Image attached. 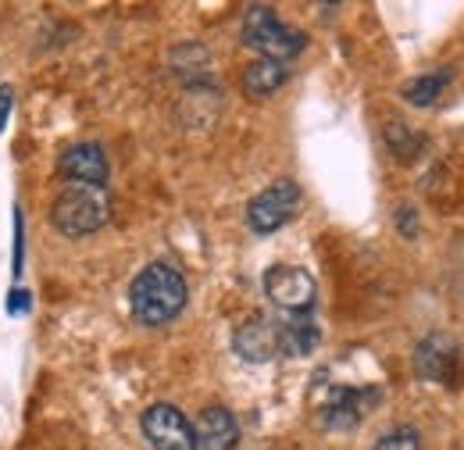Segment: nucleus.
Masks as SVG:
<instances>
[{"instance_id":"f03ea898","label":"nucleus","mask_w":464,"mask_h":450,"mask_svg":"<svg viewBox=\"0 0 464 450\" xmlns=\"http://www.w3.org/2000/svg\"><path fill=\"white\" fill-rule=\"evenodd\" d=\"M111 219V197L104 186H90V182H68L51 204V222L61 236H90L97 229H104Z\"/></svg>"},{"instance_id":"423d86ee","label":"nucleus","mask_w":464,"mask_h":450,"mask_svg":"<svg viewBox=\"0 0 464 450\" xmlns=\"http://www.w3.org/2000/svg\"><path fill=\"white\" fill-rule=\"evenodd\" d=\"M265 293L276 308H283L290 315H307L314 304V279L304 269L276 265L265 272Z\"/></svg>"},{"instance_id":"4468645a","label":"nucleus","mask_w":464,"mask_h":450,"mask_svg":"<svg viewBox=\"0 0 464 450\" xmlns=\"http://www.w3.org/2000/svg\"><path fill=\"white\" fill-rule=\"evenodd\" d=\"M447 83H450V68L429 72V75H421V79L407 83L404 101L407 104H414V108H429V104H436V101H440V93L447 90Z\"/></svg>"},{"instance_id":"9d476101","label":"nucleus","mask_w":464,"mask_h":450,"mask_svg":"<svg viewBox=\"0 0 464 450\" xmlns=\"http://www.w3.org/2000/svg\"><path fill=\"white\" fill-rule=\"evenodd\" d=\"M108 158L97 143H75L61 154V175H68L72 182H90V186H104L108 182Z\"/></svg>"},{"instance_id":"9b49d317","label":"nucleus","mask_w":464,"mask_h":450,"mask_svg":"<svg viewBox=\"0 0 464 450\" xmlns=\"http://www.w3.org/2000/svg\"><path fill=\"white\" fill-rule=\"evenodd\" d=\"M239 436L236 429V418H232L226 407H204L200 418H197V444L208 450H232Z\"/></svg>"},{"instance_id":"2eb2a0df","label":"nucleus","mask_w":464,"mask_h":450,"mask_svg":"<svg viewBox=\"0 0 464 450\" xmlns=\"http://www.w3.org/2000/svg\"><path fill=\"white\" fill-rule=\"evenodd\" d=\"M372 450H421V436H418V429L401 426V429H390L386 436H379V444Z\"/></svg>"},{"instance_id":"dca6fc26","label":"nucleus","mask_w":464,"mask_h":450,"mask_svg":"<svg viewBox=\"0 0 464 450\" xmlns=\"http://www.w3.org/2000/svg\"><path fill=\"white\" fill-rule=\"evenodd\" d=\"M11 104H14L11 86H0V132H4V125H7V112H11Z\"/></svg>"},{"instance_id":"20e7f679","label":"nucleus","mask_w":464,"mask_h":450,"mask_svg":"<svg viewBox=\"0 0 464 450\" xmlns=\"http://www.w3.org/2000/svg\"><path fill=\"white\" fill-rule=\"evenodd\" d=\"M296 208H300V186L290 182V179H279V182H272L268 190H261L250 201L246 225L254 232L268 236V232H276V229H283V225L290 222L293 215H296Z\"/></svg>"},{"instance_id":"6e6552de","label":"nucleus","mask_w":464,"mask_h":450,"mask_svg":"<svg viewBox=\"0 0 464 450\" xmlns=\"http://www.w3.org/2000/svg\"><path fill=\"white\" fill-rule=\"evenodd\" d=\"M232 343H236V354L246 357V361H254V365L272 361V357L279 354V322H272V318H265V315H250V318L236 329Z\"/></svg>"},{"instance_id":"1a4fd4ad","label":"nucleus","mask_w":464,"mask_h":450,"mask_svg":"<svg viewBox=\"0 0 464 450\" xmlns=\"http://www.w3.org/2000/svg\"><path fill=\"white\" fill-rule=\"evenodd\" d=\"M372 404H375V390L364 394L353 386H336L329 400L322 404V422H325V429H353Z\"/></svg>"},{"instance_id":"f8f14e48","label":"nucleus","mask_w":464,"mask_h":450,"mask_svg":"<svg viewBox=\"0 0 464 450\" xmlns=\"http://www.w3.org/2000/svg\"><path fill=\"white\" fill-rule=\"evenodd\" d=\"M318 343H322V333H318V326L307 315H290V318L279 322V354L307 357Z\"/></svg>"},{"instance_id":"39448f33","label":"nucleus","mask_w":464,"mask_h":450,"mask_svg":"<svg viewBox=\"0 0 464 450\" xmlns=\"http://www.w3.org/2000/svg\"><path fill=\"white\" fill-rule=\"evenodd\" d=\"M143 436L150 440L154 450H197V429L189 426V418L172 407V404H150L140 418Z\"/></svg>"},{"instance_id":"0eeeda50","label":"nucleus","mask_w":464,"mask_h":450,"mask_svg":"<svg viewBox=\"0 0 464 450\" xmlns=\"http://www.w3.org/2000/svg\"><path fill=\"white\" fill-rule=\"evenodd\" d=\"M414 368L429 383H454L458 368H461V350L450 337L432 333L414 347Z\"/></svg>"},{"instance_id":"7ed1b4c3","label":"nucleus","mask_w":464,"mask_h":450,"mask_svg":"<svg viewBox=\"0 0 464 450\" xmlns=\"http://www.w3.org/2000/svg\"><path fill=\"white\" fill-rule=\"evenodd\" d=\"M243 44L254 47L257 54L268 57V61H286V57H296L304 51L307 36L290 29L286 22H279V15L272 7L254 4L243 15Z\"/></svg>"},{"instance_id":"f257e3e1","label":"nucleus","mask_w":464,"mask_h":450,"mask_svg":"<svg viewBox=\"0 0 464 450\" xmlns=\"http://www.w3.org/2000/svg\"><path fill=\"white\" fill-rule=\"evenodd\" d=\"M129 308L143 326H165L186 308V282L172 265L154 261L129 286Z\"/></svg>"},{"instance_id":"ddd939ff","label":"nucleus","mask_w":464,"mask_h":450,"mask_svg":"<svg viewBox=\"0 0 464 450\" xmlns=\"http://www.w3.org/2000/svg\"><path fill=\"white\" fill-rule=\"evenodd\" d=\"M283 83H286V64H283V61L257 57V61L246 64V72H243V90H246L250 97H268V93H276Z\"/></svg>"}]
</instances>
